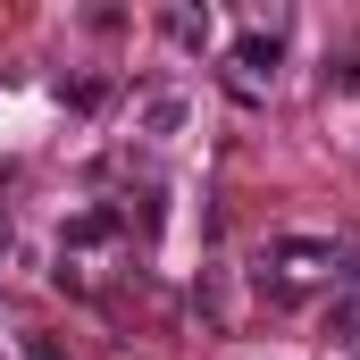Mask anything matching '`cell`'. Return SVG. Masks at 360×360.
<instances>
[{
	"mask_svg": "<svg viewBox=\"0 0 360 360\" xmlns=\"http://www.w3.org/2000/svg\"><path fill=\"white\" fill-rule=\"evenodd\" d=\"M117 235H126V210H84V218H68L59 252H92V243H117Z\"/></svg>",
	"mask_w": 360,
	"mask_h": 360,
	"instance_id": "cell-3",
	"label": "cell"
},
{
	"mask_svg": "<svg viewBox=\"0 0 360 360\" xmlns=\"http://www.w3.org/2000/svg\"><path fill=\"white\" fill-rule=\"evenodd\" d=\"M327 92H360V51L352 59H327Z\"/></svg>",
	"mask_w": 360,
	"mask_h": 360,
	"instance_id": "cell-6",
	"label": "cell"
},
{
	"mask_svg": "<svg viewBox=\"0 0 360 360\" xmlns=\"http://www.w3.org/2000/svg\"><path fill=\"white\" fill-rule=\"evenodd\" d=\"M25 352H34V360H68L59 344H51V335H25Z\"/></svg>",
	"mask_w": 360,
	"mask_h": 360,
	"instance_id": "cell-7",
	"label": "cell"
},
{
	"mask_svg": "<svg viewBox=\"0 0 360 360\" xmlns=\"http://www.w3.org/2000/svg\"><path fill=\"white\" fill-rule=\"evenodd\" d=\"M276 59H285V42H276V34H260V25H252V34H235V84H269L276 76Z\"/></svg>",
	"mask_w": 360,
	"mask_h": 360,
	"instance_id": "cell-2",
	"label": "cell"
},
{
	"mask_svg": "<svg viewBox=\"0 0 360 360\" xmlns=\"http://www.w3.org/2000/svg\"><path fill=\"white\" fill-rule=\"evenodd\" d=\"M160 25H168V34H176V42H210V17H193V8H168V17H160Z\"/></svg>",
	"mask_w": 360,
	"mask_h": 360,
	"instance_id": "cell-5",
	"label": "cell"
},
{
	"mask_svg": "<svg viewBox=\"0 0 360 360\" xmlns=\"http://www.w3.org/2000/svg\"><path fill=\"white\" fill-rule=\"evenodd\" d=\"M134 126H143V134H176V126H184V92H151Z\"/></svg>",
	"mask_w": 360,
	"mask_h": 360,
	"instance_id": "cell-4",
	"label": "cell"
},
{
	"mask_svg": "<svg viewBox=\"0 0 360 360\" xmlns=\"http://www.w3.org/2000/svg\"><path fill=\"white\" fill-rule=\"evenodd\" d=\"M0 260H8V226H0Z\"/></svg>",
	"mask_w": 360,
	"mask_h": 360,
	"instance_id": "cell-8",
	"label": "cell"
},
{
	"mask_svg": "<svg viewBox=\"0 0 360 360\" xmlns=\"http://www.w3.org/2000/svg\"><path fill=\"white\" fill-rule=\"evenodd\" d=\"M260 269H276V285H293V276H327V269H344V243H335V235H269Z\"/></svg>",
	"mask_w": 360,
	"mask_h": 360,
	"instance_id": "cell-1",
	"label": "cell"
}]
</instances>
